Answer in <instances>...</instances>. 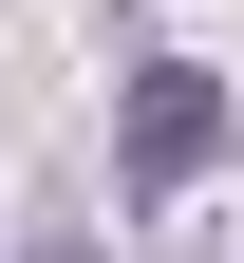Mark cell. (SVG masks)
Returning a JSON list of instances; mask_svg holds the SVG:
<instances>
[{
    "label": "cell",
    "mask_w": 244,
    "mask_h": 263,
    "mask_svg": "<svg viewBox=\"0 0 244 263\" xmlns=\"http://www.w3.org/2000/svg\"><path fill=\"white\" fill-rule=\"evenodd\" d=\"M38 263H94V245H76V226H57V245H38Z\"/></svg>",
    "instance_id": "2"
},
{
    "label": "cell",
    "mask_w": 244,
    "mask_h": 263,
    "mask_svg": "<svg viewBox=\"0 0 244 263\" xmlns=\"http://www.w3.org/2000/svg\"><path fill=\"white\" fill-rule=\"evenodd\" d=\"M226 132H244V94L207 76V57H151V76H132V113H113V170H132V207L207 188V170H226Z\"/></svg>",
    "instance_id": "1"
}]
</instances>
